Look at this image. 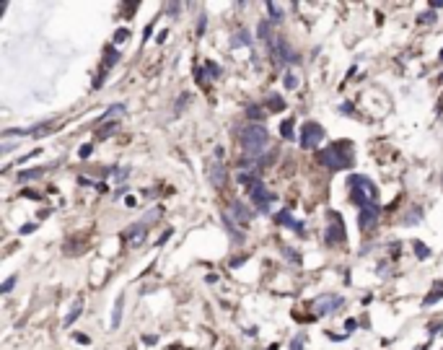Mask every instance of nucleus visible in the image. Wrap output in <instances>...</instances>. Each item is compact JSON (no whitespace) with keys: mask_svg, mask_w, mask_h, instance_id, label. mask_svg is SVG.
<instances>
[{"mask_svg":"<svg viewBox=\"0 0 443 350\" xmlns=\"http://www.w3.org/2000/svg\"><path fill=\"white\" fill-rule=\"evenodd\" d=\"M316 159H319L321 166H327V169H332V171H340V169L352 166V148H350L347 140H340V143L327 145L324 150H319Z\"/></svg>","mask_w":443,"mask_h":350,"instance_id":"1","label":"nucleus"},{"mask_svg":"<svg viewBox=\"0 0 443 350\" xmlns=\"http://www.w3.org/2000/svg\"><path fill=\"white\" fill-rule=\"evenodd\" d=\"M145 233H148V226L145 223H132L127 231H125V244L127 247H140L143 242H145Z\"/></svg>","mask_w":443,"mask_h":350,"instance_id":"9","label":"nucleus"},{"mask_svg":"<svg viewBox=\"0 0 443 350\" xmlns=\"http://www.w3.org/2000/svg\"><path fill=\"white\" fill-rule=\"evenodd\" d=\"M80 311H83V298H78L73 306H70V311H68V317H65V327H70L78 317H80Z\"/></svg>","mask_w":443,"mask_h":350,"instance_id":"14","label":"nucleus"},{"mask_svg":"<svg viewBox=\"0 0 443 350\" xmlns=\"http://www.w3.org/2000/svg\"><path fill=\"white\" fill-rule=\"evenodd\" d=\"M130 39V31L127 29H119L117 34H114V45H122V42H127Z\"/></svg>","mask_w":443,"mask_h":350,"instance_id":"29","label":"nucleus"},{"mask_svg":"<svg viewBox=\"0 0 443 350\" xmlns=\"http://www.w3.org/2000/svg\"><path fill=\"white\" fill-rule=\"evenodd\" d=\"M208 179H210V184H213V187H223V184H226V179H228L226 166H223L220 161H213V164L208 166Z\"/></svg>","mask_w":443,"mask_h":350,"instance_id":"11","label":"nucleus"},{"mask_svg":"<svg viewBox=\"0 0 443 350\" xmlns=\"http://www.w3.org/2000/svg\"><path fill=\"white\" fill-rule=\"evenodd\" d=\"M156 218H161V208H153L148 215H143V221H140V223H145V226H148V223H153Z\"/></svg>","mask_w":443,"mask_h":350,"instance_id":"30","label":"nucleus"},{"mask_svg":"<svg viewBox=\"0 0 443 350\" xmlns=\"http://www.w3.org/2000/svg\"><path fill=\"white\" fill-rule=\"evenodd\" d=\"M321 140H324V127L319 122H306L301 130V145L303 148H316Z\"/></svg>","mask_w":443,"mask_h":350,"instance_id":"4","label":"nucleus"},{"mask_svg":"<svg viewBox=\"0 0 443 350\" xmlns=\"http://www.w3.org/2000/svg\"><path fill=\"white\" fill-rule=\"evenodd\" d=\"M244 45H252V39H249L247 31H241V34H236V39H233L231 47H244Z\"/></svg>","mask_w":443,"mask_h":350,"instance_id":"23","label":"nucleus"},{"mask_svg":"<svg viewBox=\"0 0 443 350\" xmlns=\"http://www.w3.org/2000/svg\"><path fill=\"white\" fill-rule=\"evenodd\" d=\"M119 130V122H109L106 127H101L99 133H96V140H101V138H109V135H114Z\"/></svg>","mask_w":443,"mask_h":350,"instance_id":"19","label":"nucleus"},{"mask_svg":"<svg viewBox=\"0 0 443 350\" xmlns=\"http://www.w3.org/2000/svg\"><path fill=\"white\" fill-rule=\"evenodd\" d=\"M78 184H83V187H91V184H94V182H91V179H88V177H80V179H78Z\"/></svg>","mask_w":443,"mask_h":350,"instance_id":"38","label":"nucleus"},{"mask_svg":"<svg viewBox=\"0 0 443 350\" xmlns=\"http://www.w3.org/2000/svg\"><path fill=\"white\" fill-rule=\"evenodd\" d=\"M270 50L275 52V57H277L280 62H285V65H291V62H298V60H296V52H293V47L288 45V39H283V36L272 39Z\"/></svg>","mask_w":443,"mask_h":350,"instance_id":"5","label":"nucleus"},{"mask_svg":"<svg viewBox=\"0 0 443 350\" xmlns=\"http://www.w3.org/2000/svg\"><path fill=\"white\" fill-rule=\"evenodd\" d=\"M283 86H285L288 91L298 89V75H296V73H285V75H283Z\"/></svg>","mask_w":443,"mask_h":350,"instance_id":"21","label":"nucleus"},{"mask_svg":"<svg viewBox=\"0 0 443 350\" xmlns=\"http://www.w3.org/2000/svg\"><path fill=\"white\" fill-rule=\"evenodd\" d=\"M247 114L252 117V120H262V117H264V109H262V106H257V104H252V106L247 109Z\"/></svg>","mask_w":443,"mask_h":350,"instance_id":"27","label":"nucleus"},{"mask_svg":"<svg viewBox=\"0 0 443 350\" xmlns=\"http://www.w3.org/2000/svg\"><path fill=\"white\" fill-rule=\"evenodd\" d=\"M277 223H283L285 228H293V231H298V233L303 231V228H301V223H298V221H296V218H293L288 210H280V213H277Z\"/></svg>","mask_w":443,"mask_h":350,"instance_id":"12","label":"nucleus"},{"mask_svg":"<svg viewBox=\"0 0 443 350\" xmlns=\"http://www.w3.org/2000/svg\"><path fill=\"white\" fill-rule=\"evenodd\" d=\"M249 198H252V200L259 205V210H262V213H267V210H270V200H275L272 194H270V189H267L262 182H257V184L249 189Z\"/></svg>","mask_w":443,"mask_h":350,"instance_id":"7","label":"nucleus"},{"mask_svg":"<svg viewBox=\"0 0 443 350\" xmlns=\"http://www.w3.org/2000/svg\"><path fill=\"white\" fill-rule=\"evenodd\" d=\"M379 213H381V208H379V205L360 210V215H358V226L363 228V231H371V228L376 226V221H379Z\"/></svg>","mask_w":443,"mask_h":350,"instance_id":"10","label":"nucleus"},{"mask_svg":"<svg viewBox=\"0 0 443 350\" xmlns=\"http://www.w3.org/2000/svg\"><path fill=\"white\" fill-rule=\"evenodd\" d=\"M267 13L272 16V21H283V16H285V8L280 6V3H267Z\"/></svg>","mask_w":443,"mask_h":350,"instance_id":"17","label":"nucleus"},{"mask_svg":"<svg viewBox=\"0 0 443 350\" xmlns=\"http://www.w3.org/2000/svg\"><path fill=\"white\" fill-rule=\"evenodd\" d=\"M122 306H125V296H117V303H114V314H112V327H114V330L119 327V319H122Z\"/></svg>","mask_w":443,"mask_h":350,"instance_id":"16","label":"nucleus"},{"mask_svg":"<svg viewBox=\"0 0 443 350\" xmlns=\"http://www.w3.org/2000/svg\"><path fill=\"white\" fill-rule=\"evenodd\" d=\"M415 254H417L420 259H428V257H430V249H428L423 242H415Z\"/></svg>","mask_w":443,"mask_h":350,"instance_id":"26","label":"nucleus"},{"mask_svg":"<svg viewBox=\"0 0 443 350\" xmlns=\"http://www.w3.org/2000/svg\"><path fill=\"white\" fill-rule=\"evenodd\" d=\"M42 174H45V169H29V171H21L18 179L21 182H29V179H36V177H42Z\"/></svg>","mask_w":443,"mask_h":350,"instance_id":"22","label":"nucleus"},{"mask_svg":"<svg viewBox=\"0 0 443 350\" xmlns=\"http://www.w3.org/2000/svg\"><path fill=\"white\" fill-rule=\"evenodd\" d=\"M324 239H327V244H342L345 242V228H342V221H340L337 213H332V221L327 226Z\"/></svg>","mask_w":443,"mask_h":350,"instance_id":"8","label":"nucleus"},{"mask_svg":"<svg viewBox=\"0 0 443 350\" xmlns=\"http://www.w3.org/2000/svg\"><path fill=\"white\" fill-rule=\"evenodd\" d=\"M345 330H347V332L358 330V322H355V319H347V322H345Z\"/></svg>","mask_w":443,"mask_h":350,"instance_id":"37","label":"nucleus"},{"mask_svg":"<svg viewBox=\"0 0 443 350\" xmlns=\"http://www.w3.org/2000/svg\"><path fill=\"white\" fill-rule=\"evenodd\" d=\"M13 286H16V278H8L3 286H0V293H11V291H13Z\"/></svg>","mask_w":443,"mask_h":350,"instance_id":"31","label":"nucleus"},{"mask_svg":"<svg viewBox=\"0 0 443 350\" xmlns=\"http://www.w3.org/2000/svg\"><path fill=\"white\" fill-rule=\"evenodd\" d=\"M91 145H80V150H78V156H80V159H88V156H91Z\"/></svg>","mask_w":443,"mask_h":350,"instance_id":"35","label":"nucleus"},{"mask_svg":"<svg viewBox=\"0 0 443 350\" xmlns=\"http://www.w3.org/2000/svg\"><path fill=\"white\" fill-rule=\"evenodd\" d=\"M350 192H352L355 205H360V210L379 205V203H376V187H373V182H371L368 177H363V174L350 177Z\"/></svg>","mask_w":443,"mask_h":350,"instance_id":"2","label":"nucleus"},{"mask_svg":"<svg viewBox=\"0 0 443 350\" xmlns=\"http://www.w3.org/2000/svg\"><path fill=\"white\" fill-rule=\"evenodd\" d=\"M280 135H283L285 140H288V138H293V120H285L283 125H280Z\"/></svg>","mask_w":443,"mask_h":350,"instance_id":"25","label":"nucleus"},{"mask_svg":"<svg viewBox=\"0 0 443 350\" xmlns=\"http://www.w3.org/2000/svg\"><path fill=\"white\" fill-rule=\"evenodd\" d=\"M440 60H443V52H440Z\"/></svg>","mask_w":443,"mask_h":350,"instance_id":"43","label":"nucleus"},{"mask_svg":"<svg viewBox=\"0 0 443 350\" xmlns=\"http://www.w3.org/2000/svg\"><path fill=\"white\" fill-rule=\"evenodd\" d=\"M171 350H182V347H171Z\"/></svg>","mask_w":443,"mask_h":350,"instance_id":"42","label":"nucleus"},{"mask_svg":"<svg viewBox=\"0 0 443 350\" xmlns=\"http://www.w3.org/2000/svg\"><path fill=\"white\" fill-rule=\"evenodd\" d=\"M443 298V286H438V291H430L428 296H425V301H423V306H433L435 301H440Z\"/></svg>","mask_w":443,"mask_h":350,"instance_id":"20","label":"nucleus"},{"mask_svg":"<svg viewBox=\"0 0 443 350\" xmlns=\"http://www.w3.org/2000/svg\"><path fill=\"white\" fill-rule=\"evenodd\" d=\"M267 109H270V112H283V109H285V101L280 99V96H270V99H267Z\"/></svg>","mask_w":443,"mask_h":350,"instance_id":"18","label":"nucleus"},{"mask_svg":"<svg viewBox=\"0 0 443 350\" xmlns=\"http://www.w3.org/2000/svg\"><path fill=\"white\" fill-rule=\"evenodd\" d=\"M267 140H270V135L262 125H247L244 133H241V143H244V150L249 156H259L267 148Z\"/></svg>","mask_w":443,"mask_h":350,"instance_id":"3","label":"nucleus"},{"mask_svg":"<svg viewBox=\"0 0 443 350\" xmlns=\"http://www.w3.org/2000/svg\"><path fill=\"white\" fill-rule=\"evenodd\" d=\"M283 254H285L288 259H293V265H301V257H298L293 249H288V247H285V249H283Z\"/></svg>","mask_w":443,"mask_h":350,"instance_id":"33","label":"nucleus"},{"mask_svg":"<svg viewBox=\"0 0 443 350\" xmlns=\"http://www.w3.org/2000/svg\"><path fill=\"white\" fill-rule=\"evenodd\" d=\"M236 182H238V184H244L247 189H252V187H254L259 179H257V174H254V171H249V174H247V171H238V174H236Z\"/></svg>","mask_w":443,"mask_h":350,"instance_id":"15","label":"nucleus"},{"mask_svg":"<svg viewBox=\"0 0 443 350\" xmlns=\"http://www.w3.org/2000/svg\"><path fill=\"white\" fill-rule=\"evenodd\" d=\"M420 21H423V24H433V21H435V16H433V13H423V16H420Z\"/></svg>","mask_w":443,"mask_h":350,"instance_id":"36","label":"nucleus"},{"mask_svg":"<svg viewBox=\"0 0 443 350\" xmlns=\"http://www.w3.org/2000/svg\"><path fill=\"white\" fill-rule=\"evenodd\" d=\"M34 228H36V226H34V223H26V226H24V228H21V233H31V231H34Z\"/></svg>","mask_w":443,"mask_h":350,"instance_id":"39","label":"nucleus"},{"mask_svg":"<svg viewBox=\"0 0 443 350\" xmlns=\"http://www.w3.org/2000/svg\"><path fill=\"white\" fill-rule=\"evenodd\" d=\"M267 350H277V345H270V347H267Z\"/></svg>","mask_w":443,"mask_h":350,"instance_id":"41","label":"nucleus"},{"mask_svg":"<svg viewBox=\"0 0 443 350\" xmlns=\"http://www.w3.org/2000/svg\"><path fill=\"white\" fill-rule=\"evenodd\" d=\"M311 306H314V311H316L319 317H324V314L337 311V306H342V298L340 296H332V293H324V296H319Z\"/></svg>","mask_w":443,"mask_h":350,"instance_id":"6","label":"nucleus"},{"mask_svg":"<svg viewBox=\"0 0 443 350\" xmlns=\"http://www.w3.org/2000/svg\"><path fill=\"white\" fill-rule=\"evenodd\" d=\"M303 340H306L303 335H296L293 342H291V350H301V347H303Z\"/></svg>","mask_w":443,"mask_h":350,"instance_id":"34","label":"nucleus"},{"mask_svg":"<svg viewBox=\"0 0 443 350\" xmlns=\"http://www.w3.org/2000/svg\"><path fill=\"white\" fill-rule=\"evenodd\" d=\"M117 60H119L117 50H114V47H109V50H106V65H104V70H109L112 65H117Z\"/></svg>","mask_w":443,"mask_h":350,"instance_id":"24","label":"nucleus"},{"mask_svg":"<svg viewBox=\"0 0 443 350\" xmlns=\"http://www.w3.org/2000/svg\"><path fill=\"white\" fill-rule=\"evenodd\" d=\"M259 36H262V39H267V24H262V26H259Z\"/></svg>","mask_w":443,"mask_h":350,"instance_id":"40","label":"nucleus"},{"mask_svg":"<svg viewBox=\"0 0 443 350\" xmlns=\"http://www.w3.org/2000/svg\"><path fill=\"white\" fill-rule=\"evenodd\" d=\"M119 114H125V104H114V106L104 114V120H109V117H119Z\"/></svg>","mask_w":443,"mask_h":350,"instance_id":"28","label":"nucleus"},{"mask_svg":"<svg viewBox=\"0 0 443 350\" xmlns=\"http://www.w3.org/2000/svg\"><path fill=\"white\" fill-rule=\"evenodd\" d=\"M231 215H236V218H241L244 223H249L254 213H252V210H249L247 205H241V203H233V205H231Z\"/></svg>","mask_w":443,"mask_h":350,"instance_id":"13","label":"nucleus"},{"mask_svg":"<svg viewBox=\"0 0 443 350\" xmlns=\"http://www.w3.org/2000/svg\"><path fill=\"white\" fill-rule=\"evenodd\" d=\"M205 70H208V73H210L213 78H218V75H220V68H218L215 62H210V60H208V65H205Z\"/></svg>","mask_w":443,"mask_h":350,"instance_id":"32","label":"nucleus"}]
</instances>
